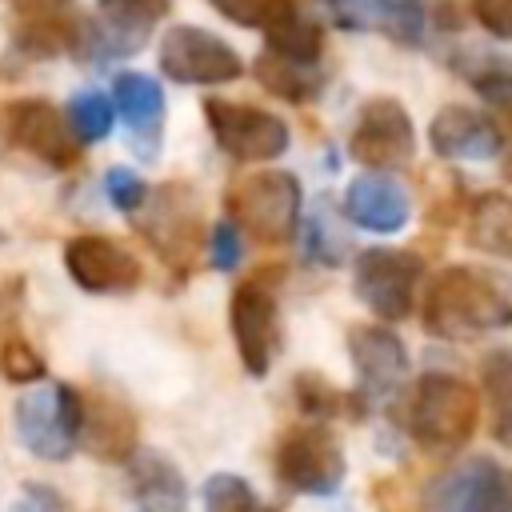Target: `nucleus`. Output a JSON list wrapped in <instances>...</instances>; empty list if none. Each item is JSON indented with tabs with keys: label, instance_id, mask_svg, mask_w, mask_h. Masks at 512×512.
<instances>
[{
	"label": "nucleus",
	"instance_id": "nucleus-1",
	"mask_svg": "<svg viewBox=\"0 0 512 512\" xmlns=\"http://www.w3.org/2000/svg\"><path fill=\"white\" fill-rule=\"evenodd\" d=\"M420 320L424 332L440 340H476L512 328V276L480 264H452L428 284Z\"/></svg>",
	"mask_w": 512,
	"mask_h": 512
},
{
	"label": "nucleus",
	"instance_id": "nucleus-2",
	"mask_svg": "<svg viewBox=\"0 0 512 512\" xmlns=\"http://www.w3.org/2000/svg\"><path fill=\"white\" fill-rule=\"evenodd\" d=\"M480 424V396L468 380L424 372L408 400V432L432 452H452L472 440Z\"/></svg>",
	"mask_w": 512,
	"mask_h": 512
},
{
	"label": "nucleus",
	"instance_id": "nucleus-3",
	"mask_svg": "<svg viewBox=\"0 0 512 512\" xmlns=\"http://www.w3.org/2000/svg\"><path fill=\"white\" fill-rule=\"evenodd\" d=\"M300 204H304L300 180L284 168L252 172L236 180L228 192L232 224L244 228L260 244H284L300 224Z\"/></svg>",
	"mask_w": 512,
	"mask_h": 512
},
{
	"label": "nucleus",
	"instance_id": "nucleus-4",
	"mask_svg": "<svg viewBox=\"0 0 512 512\" xmlns=\"http://www.w3.org/2000/svg\"><path fill=\"white\" fill-rule=\"evenodd\" d=\"M84 392L72 384H40L16 400V436L36 460H68L80 444Z\"/></svg>",
	"mask_w": 512,
	"mask_h": 512
},
{
	"label": "nucleus",
	"instance_id": "nucleus-5",
	"mask_svg": "<svg viewBox=\"0 0 512 512\" xmlns=\"http://www.w3.org/2000/svg\"><path fill=\"white\" fill-rule=\"evenodd\" d=\"M228 328L236 340V356L248 376H268L284 336H280V300H276V272H256L236 284L228 304Z\"/></svg>",
	"mask_w": 512,
	"mask_h": 512
},
{
	"label": "nucleus",
	"instance_id": "nucleus-6",
	"mask_svg": "<svg viewBox=\"0 0 512 512\" xmlns=\"http://www.w3.org/2000/svg\"><path fill=\"white\" fill-rule=\"evenodd\" d=\"M156 60H160V72L176 84H196V88H212V84H232L244 76V60L240 52L208 32V28H196V24H172L164 36H160V48H156Z\"/></svg>",
	"mask_w": 512,
	"mask_h": 512
},
{
	"label": "nucleus",
	"instance_id": "nucleus-7",
	"mask_svg": "<svg viewBox=\"0 0 512 512\" xmlns=\"http://www.w3.org/2000/svg\"><path fill=\"white\" fill-rule=\"evenodd\" d=\"M136 228L164 264L188 268L204 244V220H200L196 192L188 184H164V188L148 192V200L140 204Z\"/></svg>",
	"mask_w": 512,
	"mask_h": 512
},
{
	"label": "nucleus",
	"instance_id": "nucleus-8",
	"mask_svg": "<svg viewBox=\"0 0 512 512\" xmlns=\"http://www.w3.org/2000/svg\"><path fill=\"white\" fill-rule=\"evenodd\" d=\"M424 260L408 248H364L352 264V288L376 320H404L416 308Z\"/></svg>",
	"mask_w": 512,
	"mask_h": 512
},
{
	"label": "nucleus",
	"instance_id": "nucleus-9",
	"mask_svg": "<svg viewBox=\"0 0 512 512\" xmlns=\"http://www.w3.org/2000/svg\"><path fill=\"white\" fill-rule=\"evenodd\" d=\"M344 448L324 424L292 428L276 448V480L304 496H336L344 484Z\"/></svg>",
	"mask_w": 512,
	"mask_h": 512
},
{
	"label": "nucleus",
	"instance_id": "nucleus-10",
	"mask_svg": "<svg viewBox=\"0 0 512 512\" xmlns=\"http://www.w3.org/2000/svg\"><path fill=\"white\" fill-rule=\"evenodd\" d=\"M348 152L356 164L372 172H392L412 164L416 156V128L408 108L396 96H372L360 104L356 124L348 132Z\"/></svg>",
	"mask_w": 512,
	"mask_h": 512
},
{
	"label": "nucleus",
	"instance_id": "nucleus-11",
	"mask_svg": "<svg viewBox=\"0 0 512 512\" xmlns=\"http://www.w3.org/2000/svg\"><path fill=\"white\" fill-rule=\"evenodd\" d=\"M204 120L212 140L220 144V152H228L232 160H276L288 152V124L276 112H264L256 104H240V100H204Z\"/></svg>",
	"mask_w": 512,
	"mask_h": 512
},
{
	"label": "nucleus",
	"instance_id": "nucleus-12",
	"mask_svg": "<svg viewBox=\"0 0 512 512\" xmlns=\"http://www.w3.org/2000/svg\"><path fill=\"white\" fill-rule=\"evenodd\" d=\"M160 16V0H96V16L80 24V44L72 56H84L92 64L136 56L148 44Z\"/></svg>",
	"mask_w": 512,
	"mask_h": 512
},
{
	"label": "nucleus",
	"instance_id": "nucleus-13",
	"mask_svg": "<svg viewBox=\"0 0 512 512\" xmlns=\"http://www.w3.org/2000/svg\"><path fill=\"white\" fill-rule=\"evenodd\" d=\"M424 512H512V468L492 456L460 460L424 488Z\"/></svg>",
	"mask_w": 512,
	"mask_h": 512
},
{
	"label": "nucleus",
	"instance_id": "nucleus-14",
	"mask_svg": "<svg viewBox=\"0 0 512 512\" xmlns=\"http://www.w3.org/2000/svg\"><path fill=\"white\" fill-rule=\"evenodd\" d=\"M0 128H4V136H8L12 148H20V152H28V156H36L40 164L60 168V172L72 168V164L80 160V148H84V144L72 136L64 112H60L56 104L40 100V96H24V100L4 104Z\"/></svg>",
	"mask_w": 512,
	"mask_h": 512
},
{
	"label": "nucleus",
	"instance_id": "nucleus-15",
	"mask_svg": "<svg viewBox=\"0 0 512 512\" xmlns=\"http://www.w3.org/2000/svg\"><path fill=\"white\" fill-rule=\"evenodd\" d=\"M64 272L88 296H124L144 280L140 260L120 240L100 232H80L64 244Z\"/></svg>",
	"mask_w": 512,
	"mask_h": 512
},
{
	"label": "nucleus",
	"instance_id": "nucleus-16",
	"mask_svg": "<svg viewBox=\"0 0 512 512\" xmlns=\"http://www.w3.org/2000/svg\"><path fill=\"white\" fill-rule=\"evenodd\" d=\"M348 360L360 380V400H384L408 376L404 340L384 324H356L348 332Z\"/></svg>",
	"mask_w": 512,
	"mask_h": 512
},
{
	"label": "nucleus",
	"instance_id": "nucleus-17",
	"mask_svg": "<svg viewBox=\"0 0 512 512\" xmlns=\"http://www.w3.org/2000/svg\"><path fill=\"white\" fill-rule=\"evenodd\" d=\"M320 8L344 32H384L396 44L424 36V0H320Z\"/></svg>",
	"mask_w": 512,
	"mask_h": 512
},
{
	"label": "nucleus",
	"instance_id": "nucleus-18",
	"mask_svg": "<svg viewBox=\"0 0 512 512\" xmlns=\"http://www.w3.org/2000/svg\"><path fill=\"white\" fill-rule=\"evenodd\" d=\"M80 444L104 460V464H128L140 448V428L132 408L120 396L88 392L84 396V420H80Z\"/></svg>",
	"mask_w": 512,
	"mask_h": 512
},
{
	"label": "nucleus",
	"instance_id": "nucleus-19",
	"mask_svg": "<svg viewBox=\"0 0 512 512\" xmlns=\"http://www.w3.org/2000/svg\"><path fill=\"white\" fill-rule=\"evenodd\" d=\"M428 144L440 160H492L504 148L500 128L464 104H444L428 124Z\"/></svg>",
	"mask_w": 512,
	"mask_h": 512
},
{
	"label": "nucleus",
	"instance_id": "nucleus-20",
	"mask_svg": "<svg viewBox=\"0 0 512 512\" xmlns=\"http://www.w3.org/2000/svg\"><path fill=\"white\" fill-rule=\"evenodd\" d=\"M344 216L364 232L392 236L408 224L412 200H408L404 184L392 180L388 172H364L344 188Z\"/></svg>",
	"mask_w": 512,
	"mask_h": 512
},
{
	"label": "nucleus",
	"instance_id": "nucleus-21",
	"mask_svg": "<svg viewBox=\"0 0 512 512\" xmlns=\"http://www.w3.org/2000/svg\"><path fill=\"white\" fill-rule=\"evenodd\" d=\"M84 16L64 0H16V48L28 56H60L76 52Z\"/></svg>",
	"mask_w": 512,
	"mask_h": 512
},
{
	"label": "nucleus",
	"instance_id": "nucleus-22",
	"mask_svg": "<svg viewBox=\"0 0 512 512\" xmlns=\"http://www.w3.org/2000/svg\"><path fill=\"white\" fill-rule=\"evenodd\" d=\"M112 108L124 116L132 132V148L152 160L160 152V128H164V88L148 72H116L112 76Z\"/></svg>",
	"mask_w": 512,
	"mask_h": 512
},
{
	"label": "nucleus",
	"instance_id": "nucleus-23",
	"mask_svg": "<svg viewBox=\"0 0 512 512\" xmlns=\"http://www.w3.org/2000/svg\"><path fill=\"white\" fill-rule=\"evenodd\" d=\"M128 492L136 512H188V484L160 452H136L128 460Z\"/></svg>",
	"mask_w": 512,
	"mask_h": 512
},
{
	"label": "nucleus",
	"instance_id": "nucleus-24",
	"mask_svg": "<svg viewBox=\"0 0 512 512\" xmlns=\"http://www.w3.org/2000/svg\"><path fill=\"white\" fill-rule=\"evenodd\" d=\"M264 40H268V52L292 60V64H316L320 52H324V24L300 4V0H288L268 24H264Z\"/></svg>",
	"mask_w": 512,
	"mask_h": 512
},
{
	"label": "nucleus",
	"instance_id": "nucleus-25",
	"mask_svg": "<svg viewBox=\"0 0 512 512\" xmlns=\"http://www.w3.org/2000/svg\"><path fill=\"white\" fill-rule=\"evenodd\" d=\"M468 244L492 256L512 260V196L508 192H480L468 208Z\"/></svg>",
	"mask_w": 512,
	"mask_h": 512
},
{
	"label": "nucleus",
	"instance_id": "nucleus-26",
	"mask_svg": "<svg viewBox=\"0 0 512 512\" xmlns=\"http://www.w3.org/2000/svg\"><path fill=\"white\" fill-rule=\"evenodd\" d=\"M252 72H256V80H260L264 92H272L276 100H288V104L316 100V92L324 84L308 64H292V60H284L276 52H260L256 64H252Z\"/></svg>",
	"mask_w": 512,
	"mask_h": 512
},
{
	"label": "nucleus",
	"instance_id": "nucleus-27",
	"mask_svg": "<svg viewBox=\"0 0 512 512\" xmlns=\"http://www.w3.org/2000/svg\"><path fill=\"white\" fill-rule=\"evenodd\" d=\"M480 392L488 400L492 436L512 448V352L496 348L480 360Z\"/></svg>",
	"mask_w": 512,
	"mask_h": 512
},
{
	"label": "nucleus",
	"instance_id": "nucleus-28",
	"mask_svg": "<svg viewBox=\"0 0 512 512\" xmlns=\"http://www.w3.org/2000/svg\"><path fill=\"white\" fill-rule=\"evenodd\" d=\"M64 120H68V128H72V136H76L80 144H100V140L112 132V124H116L112 96H104V92H96V88H84V92H76V96L68 100Z\"/></svg>",
	"mask_w": 512,
	"mask_h": 512
},
{
	"label": "nucleus",
	"instance_id": "nucleus-29",
	"mask_svg": "<svg viewBox=\"0 0 512 512\" xmlns=\"http://www.w3.org/2000/svg\"><path fill=\"white\" fill-rule=\"evenodd\" d=\"M44 376H48L44 356L20 332L0 340V380H8V384H40Z\"/></svg>",
	"mask_w": 512,
	"mask_h": 512
},
{
	"label": "nucleus",
	"instance_id": "nucleus-30",
	"mask_svg": "<svg viewBox=\"0 0 512 512\" xmlns=\"http://www.w3.org/2000/svg\"><path fill=\"white\" fill-rule=\"evenodd\" d=\"M468 84H472V92H476L488 108L512 116V64H508V60H480V64L468 72Z\"/></svg>",
	"mask_w": 512,
	"mask_h": 512
},
{
	"label": "nucleus",
	"instance_id": "nucleus-31",
	"mask_svg": "<svg viewBox=\"0 0 512 512\" xmlns=\"http://www.w3.org/2000/svg\"><path fill=\"white\" fill-rule=\"evenodd\" d=\"M204 512H260L256 492L236 472H216L204 480Z\"/></svg>",
	"mask_w": 512,
	"mask_h": 512
},
{
	"label": "nucleus",
	"instance_id": "nucleus-32",
	"mask_svg": "<svg viewBox=\"0 0 512 512\" xmlns=\"http://www.w3.org/2000/svg\"><path fill=\"white\" fill-rule=\"evenodd\" d=\"M296 404L304 416H316V420H328L336 416L344 404H352L348 396H340L324 376H312V372H300L296 376Z\"/></svg>",
	"mask_w": 512,
	"mask_h": 512
},
{
	"label": "nucleus",
	"instance_id": "nucleus-33",
	"mask_svg": "<svg viewBox=\"0 0 512 512\" xmlns=\"http://www.w3.org/2000/svg\"><path fill=\"white\" fill-rule=\"evenodd\" d=\"M104 192H108V204H112L116 212H124V216H136L140 204L148 200L144 176H136V172L124 168V164H116V168L104 172Z\"/></svg>",
	"mask_w": 512,
	"mask_h": 512
},
{
	"label": "nucleus",
	"instance_id": "nucleus-34",
	"mask_svg": "<svg viewBox=\"0 0 512 512\" xmlns=\"http://www.w3.org/2000/svg\"><path fill=\"white\" fill-rule=\"evenodd\" d=\"M220 16H228L232 24H240V28H260L264 32V24L288 4V0H208Z\"/></svg>",
	"mask_w": 512,
	"mask_h": 512
},
{
	"label": "nucleus",
	"instance_id": "nucleus-35",
	"mask_svg": "<svg viewBox=\"0 0 512 512\" xmlns=\"http://www.w3.org/2000/svg\"><path fill=\"white\" fill-rule=\"evenodd\" d=\"M240 256H244L240 228H236L232 220L212 224V232H208V264H212L216 272H232V268L240 264Z\"/></svg>",
	"mask_w": 512,
	"mask_h": 512
},
{
	"label": "nucleus",
	"instance_id": "nucleus-36",
	"mask_svg": "<svg viewBox=\"0 0 512 512\" xmlns=\"http://www.w3.org/2000/svg\"><path fill=\"white\" fill-rule=\"evenodd\" d=\"M20 304H24V276H0V340L20 332Z\"/></svg>",
	"mask_w": 512,
	"mask_h": 512
},
{
	"label": "nucleus",
	"instance_id": "nucleus-37",
	"mask_svg": "<svg viewBox=\"0 0 512 512\" xmlns=\"http://www.w3.org/2000/svg\"><path fill=\"white\" fill-rule=\"evenodd\" d=\"M472 16L488 36L512 40V0H472Z\"/></svg>",
	"mask_w": 512,
	"mask_h": 512
},
{
	"label": "nucleus",
	"instance_id": "nucleus-38",
	"mask_svg": "<svg viewBox=\"0 0 512 512\" xmlns=\"http://www.w3.org/2000/svg\"><path fill=\"white\" fill-rule=\"evenodd\" d=\"M8 512H68V504H64V496H60L56 488H48V484H24Z\"/></svg>",
	"mask_w": 512,
	"mask_h": 512
},
{
	"label": "nucleus",
	"instance_id": "nucleus-39",
	"mask_svg": "<svg viewBox=\"0 0 512 512\" xmlns=\"http://www.w3.org/2000/svg\"><path fill=\"white\" fill-rule=\"evenodd\" d=\"M500 152H504V160H500V172H504V180L512 184V144H508V148H500Z\"/></svg>",
	"mask_w": 512,
	"mask_h": 512
}]
</instances>
